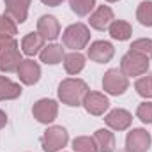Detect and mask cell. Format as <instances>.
I'll return each mask as SVG.
<instances>
[{
	"label": "cell",
	"mask_w": 152,
	"mask_h": 152,
	"mask_svg": "<svg viewBox=\"0 0 152 152\" xmlns=\"http://www.w3.org/2000/svg\"><path fill=\"white\" fill-rule=\"evenodd\" d=\"M87 92H88V85L80 78L62 80L58 85V99L67 106H80Z\"/></svg>",
	"instance_id": "cell-1"
},
{
	"label": "cell",
	"mask_w": 152,
	"mask_h": 152,
	"mask_svg": "<svg viewBox=\"0 0 152 152\" xmlns=\"http://www.w3.org/2000/svg\"><path fill=\"white\" fill-rule=\"evenodd\" d=\"M90 41V30L87 25L83 23H73L69 25L64 34H62V42L66 48H71L73 51H80L81 48H85Z\"/></svg>",
	"instance_id": "cell-2"
},
{
	"label": "cell",
	"mask_w": 152,
	"mask_h": 152,
	"mask_svg": "<svg viewBox=\"0 0 152 152\" xmlns=\"http://www.w3.org/2000/svg\"><path fill=\"white\" fill-rule=\"evenodd\" d=\"M69 142V134L66 131V127L62 126H51L44 131L42 138H41V143H42V149L44 152H58L62 151Z\"/></svg>",
	"instance_id": "cell-3"
},
{
	"label": "cell",
	"mask_w": 152,
	"mask_h": 152,
	"mask_svg": "<svg viewBox=\"0 0 152 152\" xmlns=\"http://www.w3.org/2000/svg\"><path fill=\"white\" fill-rule=\"evenodd\" d=\"M120 71L126 76H142L149 71V58L134 51H127L120 60Z\"/></svg>",
	"instance_id": "cell-4"
},
{
	"label": "cell",
	"mask_w": 152,
	"mask_h": 152,
	"mask_svg": "<svg viewBox=\"0 0 152 152\" xmlns=\"http://www.w3.org/2000/svg\"><path fill=\"white\" fill-rule=\"evenodd\" d=\"M129 88V80L120 69H108L103 76V90L110 96H122Z\"/></svg>",
	"instance_id": "cell-5"
},
{
	"label": "cell",
	"mask_w": 152,
	"mask_h": 152,
	"mask_svg": "<svg viewBox=\"0 0 152 152\" xmlns=\"http://www.w3.org/2000/svg\"><path fill=\"white\" fill-rule=\"evenodd\" d=\"M32 115L41 124H51L57 118V115H58V104H57V101L48 99V97L39 99V101L34 103Z\"/></svg>",
	"instance_id": "cell-6"
},
{
	"label": "cell",
	"mask_w": 152,
	"mask_h": 152,
	"mask_svg": "<svg viewBox=\"0 0 152 152\" xmlns=\"http://www.w3.org/2000/svg\"><path fill=\"white\" fill-rule=\"evenodd\" d=\"M81 106L90 115L99 117V115H104V112L110 108V101H108V97L104 94H101V92H90L88 90L85 94L83 101H81Z\"/></svg>",
	"instance_id": "cell-7"
},
{
	"label": "cell",
	"mask_w": 152,
	"mask_h": 152,
	"mask_svg": "<svg viewBox=\"0 0 152 152\" xmlns=\"http://www.w3.org/2000/svg\"><path fill=\"white\" fill-rule=\"evenodd\" d=\"M126 149L131 152H147L151 149V134L142 127L131 129L126 136Z\"/></svg>",
	"instance_id": "cell-8"
},
{
	"label": "cell",
	"mask_w": 152,
	"mask_h": 152,
	"mask_svg": "<svg viewBox=\"0 0 152 152\" xmlns=\"http://www.w3.org/2000/svg\"><path fill=\"white\" fill-rule=\"evenodd\" d=\"M88 58L92 62H97V64H106L113 58L115 55V48L112 42L108 41H94L88 48Z\"/></svg>",
	"instance_id": "cell-9"
},
{
	"label": "cell",
	"mask_w": 152,
	"mask_h": 152,
	"mask_svg": "<svg viewBox=\"0 0 152 152\" xmlns=\"http://www.w3.org/2000/svg\"><path fill=\"white\" fill-rule=\"evenodd\" d=\"M23 62L21 58V51H20V44L5 50L0 53V71L2 73H14L18 71L20 64Z\"/></svg>",
	"instance_id": "cell-10"
},
{
	"label": "cell",
	"mask_w": 152,
	"mask_h": 152,
	"mask_svg": "<svg viewBox=\"0 0 152 152\" xmlns=\"http://www.w3.org/2000/svg\"><path fill=\"white\" fill-rule=\"evenodd\" d=\"M37 32L44 37V41H55L60 36V23L55 16L44 14L37 20Z\"/></svg>",
	"instance_id": "cell-11"
},
{
	"label": "cell",
	"mask_w": 152,
	"mask_h": 152,
	"mask_svg": "<svg viewBox=\"0 0 152 152\" xmlns=\"http://www.w3.org/2000/svg\"><path fill=\"white\" fill-rule=\"evenodd\" d=\"M104 122L108 127H112L115 131H126L133 124V115L124 108H115L104 117Z\"/></svg>",
	"instance_id": "cell-12"
},
{
	"label": "cell",
	"mask_w": 152,
	"mask_h": 152,
	"mask_svg": "<svg viewBox=\"0 0 152 152\" xmlns=\"http://www.w3.org/2000/svg\"><path fill=\"white\" fill-rule=\"evenodd\" d=\"M18 78L21 83L25 85H36L39 80H41V66L34 60H23L18 67Z\"/></svg>",
	"instance_id": "cell-13"
},
{
	"label": "cell",
	"mask_w": 152,
	"mask_h": 152,
	"mask_svg": "<svg viewBox=\"0 0 152 152\" xmlns=\"http://www.w3.org/2000/svg\"><path fill=\"white\" fill-rule=\"evenodd\" d=\"M5 5V14L12 18L16 23H23L28 14L30 0H4Z\"/></svg>",
	"instance_id": "cell-14"
},
{
	"label": "cell",
	"mask_w": 152,
	"mask_h": 152,
	"mask_svg": "<svg viewBox=\"0 0 152 152\" xmlns=\"http://www.w3.org/2000/svg\"><path fill=\"white\" fill-rule=\"evenodd\" d=\"M113 11L108 7V5H99L92 14H90V27L96 28V30H106L110 27V23L113 21Z\"/></svg>",
	"instance_id": "cell-15"
},
{
	"label": "cell",
	"mask_w": 152,
	"mask_h": 152,
	"mask_svg": "<svg viewBox=\"0 0 152 152\" xmlns=\"http://www.w3.org/2000/svg\"><path fill=\"white\" fill-rule=\"evenodd\" d=\"M44 48V37L39 34V32H32V34H27L25 37L21 39V51L28 57H34L41 53V50Z\"/></svg>",
	"instance_id": "cell-16"
},
{
	"label": "cell",
	"mask_w": 152,
	"mask_h": 152,
	"mask_svg": "<svg viewBox=\"0 0 152 152\" xmlns=\"http://www.w3.org/2000/svg\"><path fill=\"white\" fill-rule=\"evenodd\" d=\"M64 48L60 46V44H48V46H44L42 50H41V53H39V57H41V62H44V64H48V66H57V64H60L62 60H64Z\"/></svg>",
	"instance_id": "cell-17"
},
{
	"label": "cell",
	"mask_w": 152,
	"mask_h": 152,
	"mask_svg": "<svg viewBox=\"0 0 152 152\" xmlns=\"http://www.w3.org/2000/svg\"><path fill=\"white\" fill-rule=\"evenodd\" d=\"M20 96H21V87L12 80H9L7 76L0 75V101L18 99Z\"/></svg>",
	"instance_id": "cell-18"
},
{
	"label": "cell",
	"mask_w": 152,
	"mask_h": 152,
	"mask_svg": "<svg viewBox=\"0 0 152 152\" xmlns=\"http://www.w3.org/2000/svg\"><path fill=\"white\" fill-rule=\"evenodd\" d=\"M108 32H110V37L115 41H127L133 36V27L124 20H113L108 27Z\"/></svg>",
	"instance_id": "cell-19"
},
{
	"label": "cell",
	"mask_w": 152,
	"mask_h": 152,
	"mask_svg": "<svg viewBox=\"0 0 152 152\" xmlns=\"http://www.w3.org/2000/svg\"><path fill=\"white\" fill-rule=\"evenodd\" d=\"M94 140L99 152H113L115 151V136L110 129H97L94 133Z\"/></svg>",
	"instance_id": "cell-20"
},
{
	"label": "cell",
	"mask_w": 152,
	"mask_h": 152,
	"mask_svg": "<svg viewBox=\"0 0 152 152\" xmlns=\"http://www.w3.org/2000/svg\"><path fill=\"white\" fill-rule=\"evenodd\" d=\"M85 67V57L80 51H71L64 55V69L67 75H78Z\"/></svg>",
	"instance_id": "cell-21"
},
{
	"label": "cell",
	"mask_w": 152,
	"mask_h": 152,
	"mask_svg": "<svg viewBox=\"0 0 152 152\" xmlns=\"http://www.w3.org/2000/svg\"><path fill=\"white\" fill-rule=\"evenodd\" d=\"M136 20L143 27H152V0H143L136 9Z\"/></svg>",
	"instance_id": "cell-22"
},
{
	"label": "cell",
	"mask_w": 152,
	"mask_h": 152,
	"mask_svg": "<svg viewBox=\"0 0 152 152\" xmlns=\"http://www.w3.org/2000/svg\"><path fill=\"white\" fill-rule=\"evenodd\" d=\"M73 149L75 152H99L94 136H78L73 140Z\"/></svg>",
	"instance_id": "cell-23"
},
{
	"label": "cell",
	"mask_w": 152,
	"mask_h": 152,
	"mask_svg": "<svg viewBox=\"0 0 152 152\" xmlns=\"http://www.w3.org/2000/svg\"><path fill=\"white\" fill-rule=\"evenodd\" d=\"M71 11L78 16H87L94 11L96 7V0H69Z\"/></svg>",
	"instance_id": "cell-24"
},
{
	"label": "cell",
	"mask_w": 152,
	"mask_h": 152,
	"mask_svg": "<svg viewBox=\"0 0 152 152\" xmlns=\"http://www.w3.org/2000/svg\"><path fill=\"white\" fill-rule=\"evenodd\" d=\"M18 34L16 21L7 14H0V37H14Z\"/></svg>",
	"instance_id": "cell-25"
},
{
	"label": "cell",
	"mask_w": 152,
	"mask_h": 152,
	"mask_svg": "<svg viewBox=\"0 0 152 152\" xmlns=\"http://www.w3.org/2000/svg\"><path fill=\"white\" fill-rule=\"evenodd\" d=\"M131 51L138 53V55H143L147 58H152V39L147 37H142V39H136L131 42Z\"/></svg>",
	"instance_id": "cell-26"
},
{
	"label": "cell",
	"mask_w": 152,
	"mask_h": 152,
	"mask_svg": "<svg viewBox=\"0 0 152 152\" xmlns=\"http://www.w3.org/2000/svg\"><path fill=\"white\" fill-rule=\"evenodd\" d=\"M134 88H136V92H138L142 97L151 99V97H152V75L138 78V80H136V83H134Z\"/></svg>",
	"instance_id": "cell-27"
},
{
	"label": "cell",
	"mask_w": 152,
	"mask_h": 152,
	"mask_svg": "<svg viewBox=\"0 0 152 152\" xmlns=\"http://www.w3.org/2000/svg\"><path fill=\"white\" fill-rule=\"evenodd\" d=\"M136 117L143 124H152V103H149V101L140 103L136 108Z\"/></svg>",
	"instance_id": "cell-28"
},
{
	"label": "cell",
	"mask_w": 152,
	"mask_h": 152,
	"mask_svg": "<svg viewBox=\"0 0 152 152\" xmlns=\"http://www.w3.org/2000/svg\"><path fill=\"white\" fill-rule=\"evenodd\" d=\"M16 44H18V41L14 37H0V53L12 48V46H16Z\"/></svg>",
	"instance_id": "cell-29"
},
{
	"label": "cell",
	"mask_w": 152,
	"mask_h": 152,
	"mask_svg": "<svg viewBox=\"0 0 152 152\" xmlns=\"http://www.w3.org/2000/svg\"><path fill=\"white\" fill-rule=\"evenodd\" d=\"M44 5H50V7H57V5H60L64 0H41Z\"/></svg>",
	"instance_id": "cell-30"
},
{
	"label": "cell",
	"mask_w": 152,
	"mask_h": 152,
	"mask_svg": "<svg viewBox=\"0 0 152 152\" xmlns=\"http://www.w3.org/2000/svg\"><path fill=\"white\" fill-rule=\"evenodd\" d=\"M5 124H7V115H5V112L0 110V129H2Z\"/></svg>",
	"instance_id": "cell-31"
},
{
	"label": "cell",
	"mask_w": 152,
	"mask_h": 152,
	"mask_svg": "<svg viewBox=\"0 0 152 152\" xmlns=\"http://www.w3.org/2000/svg\"><path fill=\"white\" fill-rule=\"evenodd\" d=\"M118 152H131V151H127V149H124V151H118Z\"/></svg>",
	"instance_id": "cell-32"
},
{
	"label": "cell",
	"mask_w": 152,
	"mask_h": 152,
	"mask_svg": "<svg viewBox=\"0 0 152 152\" xmlns=\"http://www.w3.org/2000/svg\"><path fill=\"white\" fill-rule=\"evenodd\" d=\"M106 2H118V0H106Z\"/></svg>",
	"instance_id": "cell-33"
}]
</instances>
